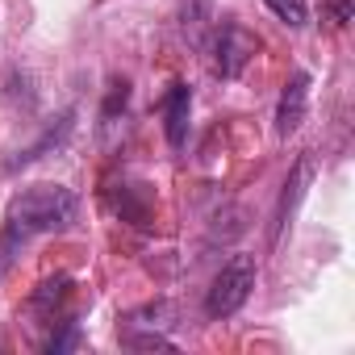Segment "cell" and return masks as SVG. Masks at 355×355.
Segmentation results:
<instances>
[{
    "label": "cell",
    "instance_id": "9c48e42d",
    "mask_svg": "<svg viewBox=\"0 0 355 355\" xmlns=\"http://www.w3.org/2000/svg\"><path fill=\"white\" fill-rule=\"evenodd\" d=\"M125 347H134V351H175V343L163 338V334H130Z\"/></svg>",
    "mask_w": 355,
    "mask_h": 355
},
{
    "label": "cell",
    "instance_id": "8992f818",
    "mask_svg": "<svg viewBox=\"0 0 355 355\" xmlns=\"http://www.w3.org/2000/svg\"><path fill=\"white\" fill-rule=\"evenodd\" d=\"M189 109H193L189 84H171V92L163 96V130H167V142L175 150L189 142Z\"/></svg>",
    "mask_w": 355,
    "mask_h": 355
},
{
    "label": "cell",
    "instance_id": "6da1fadb",
    "mask_svg": "<svg viewBox=\"0 0 355 355\" xmlns=\"http://www.w3.org/2000/svg\"><path fill=\"white\" fill-rule=\"evenodd\" d=\"M76 205H80L76 193L63 184H34V189L17 193L5 209V230H0V276L13 268L21 247H30L38 234L67 230L76 218Z\"/></svg>",
    "mask_w": 355,
    "mask_h": 355
},
{
    "label": "cell",
    "instance_id": "277c9868",
    "mask_svg": "<svg viewBox=\"0 0 355 355\" xmlns=\"http://www.w3.org/2000/svg\"><path fill=\"white\" fill-rule=\"evenodd\" d=\"M305 105H309V76L297 71V76L284 84L280 105H276V134H280V138H288V134L301 130V121H305Z\"/></svg>",
    "mask_w": 355,
    "mask_h": 355
},
{
    "label": "cell",
    "instance_id": "7a4b0ae2",
    "mask_svg": "<svg viewBox=\"0 0 355 355\" xmlns=\"http://www.w3.org/2000/svg\"><path fill=\"white\" fill-rule=\"evenodd\" d=\"M255 288V255H234L209 284V297H205V313L209 318H234L247 297Z\"/></svg>",
    "mask_w": 355,
    "mask_h": 355
},
{
    "label": "cell",
    "instance_id": "5b68a950",
    "mask_svg": "<svg viewBox=\"0 0 355 355\" xmlns=\"http://www.w3.org/2000/svg\"><path fill=\"white\" fill-rule=\"evenodd\" d=\"M313 180V159L309 155H301L297 159V167H293V175L284 180V193H280V205H276V234H272V243H280L284 239V230H288V222H293V209H297V201L305 197V184Z\"/></svg>",
    "mask_w": 355,
    "mask_h": 355
},
{
    "label": "cell",
    "instance_id": "ba28073f",
    "mask_svg": "<svg viewBox=\"0 0 355 355\" xmlns=\"http://www.w3.org/2000/svg\"><path fill=\"white\" fill-rule=\"evenodd\" d=\"M263 5L288 26V30H301L305 26V17H309V9H305V0H263Z\"/></svg>",
    "mask_w": 355,
    "mask_h": 355
},
{
    "label": "cell",
    "instance_id": "52a82bcc",
    "mask_svg": "<svg viewBox=\"0 0 355 355\" xmlns=\"http://www.w3.org/2000/svg\"><path fill=\"white\" fill-rule=\"evenodd\" d=\"M71 347H80V322H59V330H51L42 338V351H51V355H63Z\"/></svg>",
    "mask_w": 355,
    "mask_h": 355
},
{
    "label": "cell",
    "instance_id": "3957f363",
    "mask_svg": "<svg viewBox=\"0 0 355 355\" xmlns=\"http://www.w3.org/2000/svg\"><path fill=\"white\" fill-rule=\"evenodd\" d=\"M255 51H259V38H255L251 30L234 26V21H222V26L214 30V38H209V63H214V71H218L222 80L243 76V67L255 59Z\"/></svg>",
    "mask_w": 355,
    "mask_h": 355
}]
</instances>
